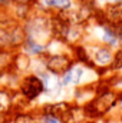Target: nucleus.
Instances as JSON below:
<instances>
[{
  "instance_id": "1",
  "label": "nucleus",
  "mask_w": 122,
  "mask_h": 123,
  "mask_svg": "<svg viewBox=\"0 0 122 123\" xmlns=\"http://www.w3.org/2000/svg\"><path fill=\"white\" fill-rule=\"evenodd\" d=\"M85 49H86L91 66H99V67L111 66L114 55H112V50L109 49V46L92 44V46H85Z\"/></svg>"
},
{
  "instance_id": "2",
  "label": "nucleus",
  "mask_w": 122,
  "mask_h": 123,
  "mask_svg": "<svg viewBox=\"0 0 122 123\" xmlns=\"http://www.w3.org/2000/svg\"><path fill=\"white\" fill-rule=\"evenodd\" d=\"M43 90H45L43 80L37 74H29V76H26L23 79L22 85H20V92H22V94L27 100L37 99L43 93Z\"/></svg>"
},
{
  "instance_id": "3",
  "label": "nucleus",
  "mask_w": 122,
  "mask_h": 123,
  "mask_svg": "<svg viewBox=\"0 0 122 123\" xmlns=\"http://www.w3.org/2000/svg\"><path fill=\"white\" fill-rule=\"evenodd\" d=\"M70 66H72V60L66 55H59V53L50 55L45 60V67L47 69V72L52 74H56V76L66 73L70 69Z\"/></svg>"
},
{
  "instance_id": "4",
  "label": "nucleus",
  "mask_w": 122,
  "mask_h": 123,
  "mask_svg": "<svg viewBox=\"0 0 122 123\" xmlns=\"http://www.w3.org/2000/svg\"><path fill=\"white\" fill-rule=\"evenodd\" d=\"M86 74V67L81 64H73L70 69L62 74V86H72V85H81L83 77Z\"/></svg>"
},
{
  "instance_id": "5",
  "label": "nucleus",
  "mask_w": 122,
  "mask_h": 123,
  "mask_svg": "<svg viewBox=\"0 0 122 123\" xmlns=\"http://www.w3.org/2000/svg\"><path fill=\"white\" fill-rule=\"evenodd\" d=\"M102 17L109 23H122V1L108 3L103 9Z\"/></svg>"
},
{
  "instance_id": "6",
  "label": "nucleus",
  "mask_w": 122,
  "mask_h": 123,
  "mask_svg": "<svg viewBox=\"0 0 122 123\" xmlns=\"http://www.w3.org/2000/svg\"><path fill=\"white\" fill-rule=\"evenodd\" d=\"M43 9H56L59 12H68L73 7L72 0H39Z\"/></svg>"
},
{
  "instance_id": "7",
  "label": "nucleus",
  "mask_w": 122,
  "mask_h": 123,
  "mask_svg": "<svg viewBox=\"0 0 122 123\" xmlns=\"http://www.w3.org/2000/svg\"><path fill=\"white\" fill-rule=\"evenodd\" d=\"M23 44H25V50H26L27 53H30V55H34V56L43 55V53L47 50L43 43H40V42H37V40H33V39H29V37H26V40H25Z\"/></svg>"
},
{
  "instance_id": "8",
  "label": "nucleus",
  "mask_w": 122,
  "mask_h": 123,
  "mask_svg": "<svg viewBox=\"0 0 122 123\" xmlns=\"http://www.w3.org/2000/svg\"><path fill=\"white\" fill-rule=\"evenodd\" d=\"M69 109V105L65 103V102H59V103H52V105H47L45 106V113L46 115H52V116H56L61 119V116Z\"/></svg>"
},
{
  "instance_id": "9",
  "label": "nucleus",
  "mask_w": 122,
  "mask_h": 123,
  "mask_svg": "<svg viewBox=\"0 0 122 123\" xmlns=\"http://www.w3.org/2000/svg\"><path fill=\"white\" fill-rule=\"evenodd\" d=\"M10 103H12L10 96L6 92H0V112H6L9 109Z\"/></svg>"
},
{
  "instance_id": "10",
  "label": "nucleus",
  "mask_w": 122,
  "mask_h": 123,
  "mask_svg": "<svg viewBox=\"0 0 122 123\" xmlns=\"http://www.w3.org/2000/svg\"><path fill=\"white\" fill-rule=\"evenodd\" d=\"M111 67H112L114 70H119V69H122V49H119V50L116 52V55L114 56L112 63H111Z\"/></svg>"
},
{
  "instance_id": "11",
  "label": "nucleus",
  "mask_w": 122,
  "mask_h": 123,
  "mask_svg": "<svg viewBox=\"0 0 122 123\" xmlns=\"http://www.w3.org/2000/svg\"><path fill=\"white\" fill-rule=\"evenodd\" d=\"M14 123H36V120L29 115H19L14 119Z\"/></svg>"
},
{
  "instance_id": "12",
  "label": "nucleus",
  "mask_w": 122,
  "mask_h": 123,
  "mask_svg": "<svg viewBox=\"0 0 122 123\" xmlns=\"http://www.w3.org/2000/svg\"><path fill=\"white\" fill-rule=\"evenodd\" d=\"M42 122L43 123H62V120L56 116H52V115H45L42 117Z\"/></svg>"
},
{
  "instance_id": "13",
  "label": "nucleus",
  "mask_w": 122,
  "mask_h": 123,
  "mask_svg": "<svg viewBox=\"0 0 122 123\" xmlns=\"http://www.w3.org/2000/svg\"><path fill=\"white\" fill-rule=\"evenodd\" d=\"M4 4H9V0H0V7L4 6Z\"/></svg>"
},
{
  "instance_id": "14",
  "label": "nucleus",
  "mask_w": 122,
  "mask_h": 123,
  "mask_svg": "<svg viewBox=\"0 0 122 123\" xmlns=\"http://www.w3.org/2000/svg\"><path fill=\"white\" fill-rule=\"evenodd\" d=\"M95 1H99V3H111L112 0H95Z\"/></svg>"
}]
</instances>
